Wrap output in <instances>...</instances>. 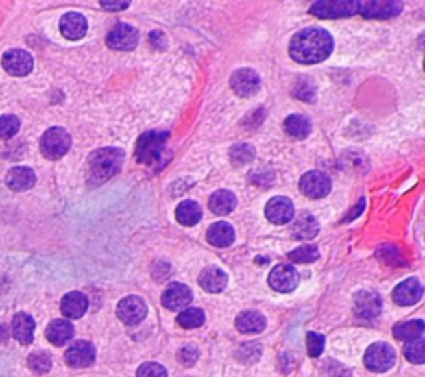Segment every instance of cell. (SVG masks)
<instances>
[{
  "label": "cell",
  "instance_id": "obj_1",
  "mask_svg": "<svg viewBox=\"0 0 425 377\" xmlns=\"http://www.w3.org/2000/svg\"><path fill=\"white\" fill-rule=\"evenodd\" d=\"M332 35L324 29H306L293 37L289 53L299 64H319L332 53Z\"/></svg>",
  "mask_w": 425,
  "mask_h": 377
},
{
  "label": "cell",
  "instance_id": "obj_2",
  "mask_svg": "<svg viewBox=\"0 0 425 377\" xmlns=\"http://www.w3.org/2000/svg\"><path fill=\"white\" fill-rule=\"evenodd\" d=\"M125 155L118 148H101L93 151L88 158V180L100 184L115 176L121 170Z\"/></svg>",
  "mask_w": 425,
  "mask_h": 377
},
{
  "label": "cell",
  "instance_id": "obj_3",
  "mask_svg": "<svg viewBox=\"0 0 425 377\" xmlns=\"http://www.w3.org/2000/svg\"><path fill=\"white\" fill-rule=\"evenodd\" d=\"M168 136H170V133L160 132V130H149V132L143 133L136 141V160L143 165H153L158 162Z\"/></svg>",
  "mask_w": 425,
  "mask_h": 377
},
{
  "label": "cell",
  "instance_id": "obj_4",
  "mask_svg": "<svg viewBox=\"0 0 425 377\" xmlns=\"http://www.w3.org/2000/svg\"><path fill=\"white\" fill-rule=\"evenodd\" d=\"M72 138L64 128H50L43 133L40 140V150L43 156L49 160H58L70 150Z\"/></svg>",
  "mask_w": 425,
  "mask_h": 377
},
{
  "label": "cell",
  "instance_id": "obj_5",
  "mask_svg": "<svg viewBox=\"0 0 425 377\" xmlns=\"http://www.w3.org/2000/svg\"><path fill=\"white\" fill-rule=\"evenodd\" d=\"M364 363L365 367L371 369L372 372H385L396 363V351L392 349V345L376 343L365 351Z\"/></svg>",
  "mask_w": 425,
  "mask_h": 377
},
{
  "label": "cell",
  "instance_id": "obj_6",
  "mask_svg": "<svg viewBox=\"0 0 425 377\" xmlns=\"http://www.w3.org/2000/svg\"><path fill=\"white\" fill-rule=\"evenodd\" d=\"M359 2L356 0H341V2H314L311 5L309 12L319 19H339V17H351L357 12Z\"/></svg>",
  "mask_w": 425,
  "mask_h": 377
},
{
  "label": "cell",
  "instance_id": "obj_7",
  "mask_svg": "<svg viewBox=\"0 0 425 377\" xmlns=\"http://www.w3.org/2000/svg\"><path fill=\"white\" fill-rule=\"evenodd\" d=\"M138 30L128 23H117L106 35V45L113 50H133L138 45Z\"/></svg>",
  "mask_w": 425,
  "mask_h": 377
},
{
  "label": "cell",
  "instance_id": "obj_8",
  "mask_svg": "<svg viewBox=\"0 0 425 377\" xmlns=\"http://www.w3.org/2000/svg\"><path fill=\"white\" fill-rule=\"evenodd\" d=\"M330 186H332L330 178L322 171L306 173V175L301 178V182H299V188H301V191L311 199H319V198L328 196L330 191Z\"/></svg>",
  "mask_w": 425,
  "mask_h": 377
},
{
  "label": "cell",
  "instance_id": "obj_9",
  "mask_svg": "<svg viewBox=\"0 0 425 377\" xmlns=\"http://www.w3.org/2000/svg\"><path fill=\"white\" fill-rule=\"evenodd\" d=\"M148 308L145 304V301L138 296H128L125 300L120 301L117 308V314L125 324L135 326L141 323V321L147 317Z\"/></svg>",
  "mask_w": 425,
  "mask_h": 377
},
{
  "label": "cell",
  "instance_id": "obj_10",
  "mask_svg": "<svg viewBox=\"0 0 425 377\" xmlns=\"http://www.w3.org/2000/svg\"><path fill=\"white\" fill-rule=\"evenodd\" d=\"M357 12L365 19H391L402 12V3L393 0H372V2H359Z\"/></svg>",
  "mask_w": 425,
  "mask_h": 377
},
{
  "label": "cell",
  "instance_id": "obj_11",
  "mask_svg": "<svg viewBox=\"0 0 425 377\" xmlns=\"http://www.w3.org/2000/svg\"><path fill=\"white\" fill-rule=\"evenodd\" d=\"M299 274L291 265H279L271 271L269 286L274 291L291 293L298 288Z\"/></svg>",
  "mask_w": 425,
  "mask_h": 377
},
{
  "label": "cell",
  "instance_id": "obj_12",
  "mask_svg": "<svg viewBox=\"0 0 425 377\" xmlns=\"http://www.w3.org/2000/svg\"><path fill=\"white\" fill-rule=\"evenodd\" d=\"M2 65L10 75L14 77H25L32 72L34 58L32 55L25 50H10L3 55Z\"/></svg>",
  "mask_w": 425,
  "mask_h": 377
},
{
  "label": "cell",
  "instance_id": "obj_13",
  "mask_svg": "<svg viewBox=\"0 0 425 377\" xmlns=\"http://www.w3.org/2000/svg\"><path fill=\"white\" fill-rule=\"evenodd\" d=\"M261 80L259 75L251 69L236 70L231 77V88L234 90L236 95L239 97H253L258 93Z\"/></svg>",
  "mask_w": 425,
  "mask_h": 377
},
{
  "label": "cell",
  "instance_id": "obj_14",
  "mask_svg": "<svg viewBox=\"0 0 425 377\" xmlns=\"http://www.w3.org/2000/svg\"><path fill=\"white\" fill-rule=\"evenodd\" d=\"M266 216L274 225H286L294 216L293 202L284 196H276L266 205Z\"/></svg>",
  "mask_w": 425,
  "mask_h": 377
},
{
  "label": "cell",
  "instance_id": "obj_15",
  "mask_svg": "<svg viewBox=\"0 0 425 377\" xmlns=\"http://www.w3.org/2000/svg\"><path fill=\"white\" fill-rule=\"evenodd\" d=\"M354 308H356L357 316L364 317V319H374L380 314L382 309V300L377 293L371 291H361L354 297Z\"/></svg>",
  "mask_w": 425,
  "mask_h": 377
},
{
  "label": "cell",
  "instance_id": "obj_16",
  "mask_svg": "<svg viewBox=\"0 0 425 377\" xmlns=\"http://www.w3.org/2000/svg\"><path fill=\"white\" fill-rule=\"evenodd\" d=\"M193 300L191 289L188 286L181 284V282H173L171 286H168L167 291L163 293V306L171 311H178V309H184L190 304Z\"/></svg>",
  "mask_w": 425,
  "mask_h": 377
},
{
  "label": "cell",
  "instance_id": "obj_17",
  "mask_svg": "<svg viewBox=\"0 0 425 377\" xmlns=\"http://www.w3.org/2000/svg\"><path fill=\"white\" fill-rule=\"evenodd\" d=\"M65 361L72 367H88L95 361V348L86 341H78L65 352Z\"/></svg>",
  "mask_w": 425,
  "mask_h": 377
},
{
  "label": "cell",
  "instance_id": "obj_18",
  "mask_svg": "<svg viewBox=\"0 0 425 377\" xmlns=\"http://www.w3.org/2000/svg\"><path fill=\"white\" fill-rule=\"evenodd\" d=\"M424 294V288L419 280L415 278H409L404 282H400L396 289H393V301L399 306H412L417 301H420Z\"/></svg>",
  "mask_w": 425,
  "mask_h": 377
},
{
  "label": "cell",
  "instance_id": "obj_19",
  "mask_svg": "<svg viewBox=\"0 0 425 377\" xmlns=\"http://www.w3.org/2000/svg\"><path fill=\"white\" fill-rule=\"evenodd\" d=\"M88 23L84 15L77 14V12H69L62 17L60 21V32L69 40H78L86 34Z\"/></svg>",
  "mask_w": 425,
  "mask_h": 377
},
{
  "label": "cell",
  "instance_id": "obj_20",
  "mask_svg": "<svg viewBox=\"0 0 425 377\" xmlns=\"http://www.w3.org/2000/svg\"><path fill=\"white\" fill-rule=\"evenodd\" d=\"M208 241L216 248H228L234 241V230L230 223L218 221L208 228Z\"/></svg>",
  "mask_w": 425,
  "mask_h": 377
},
{
  "label": "cell",
  "instance_id": "obj_21",
  "mask_svg": "<svg viewBox=\"0 0 425 377\" xmlns=\"http://www.w3.org/2000/svg\"><path fill=\"white\" fill-rule=\"evenodd\" d=\"M5 182L14 191L29 190L35 184V173L29 167H15L7 173Z\"/></svg>",
  "mask_w": 425,
  "mask_h": 377
},
{
  "label": "cell",
  "instance_id": "obj_22",
  "mask_svg": "<svg viewBox=\"0 0 425 377\" xmlns=\"http://www.w3.org/2000/svg\"><path fill=\"white\" fill-rule=\"evenodd\" d=\"M86 309H88V300H86L85 294L78 291L69 293L64 300H62V313H64L66 317H70V319L82 317L86 313Z\"/></svg>",
  "mask_w": 425,
  "mask_h": 377
},
{
  "label": "cell",
  "instance_id": "obj_23",
  "mask_svg": "<svg viewBox=\"0 0 425 377\" xmlns=\"http://www.w3.org/2000/svg\"><path fill=\"white\" fill-rule=\"evenodd\" d=\"M228 276L223 269L219 268H206L199 274V284L204 291L208 293H221L226 288Z\"/></svg>",
  "mask_w": 425,
  "mask_h": 377
},
{
  "label": "cell",
  "instance_id": "obj_24",
  "mask_svg": "<svg viewBox=\"0 0 425 377\" xmlns=\"http://www.w3.org/2000/svg\"><path fill=\"white\" fill-rule=\"evenodd\" d=\"M291 233L298 239H313L319 233V223L313 215L302 213L294 219Z\"/></svg>",
  "mask_w": 425,
  "mask_h": 377
},
{
  "label": "cell",
  "instance_id": "obj_25",
  "mask_svg": "<svg viewBox=\"0 0 425 377\" xmlns=\"http://www.w3.org/2000/svg\"><path fill=\"white\" fill-rule=\"evenodd\" d=\"M12 331H14L15 339L22 344H30L34 341V331L35 323L32 317L25 313H19L14 317V324H12Z\"/></svg>",
  "mask_w": 425,
  "mask_h": 377
},
{
  "label": "cell",
  "instance_id": "obj_26",
  "mask_svg": "<svg viewBox=\"0 0 425 377\" xmlns=\"http://www.w3.org/2000/svg\"><path fill=\"white\" fill-rule=\"evenodd\" d=\"M236 328L245 335H256L266 328V317L256 311H245L236 317Z\"/></svg>",
  "mask_w": 425,
  "mask_h": 377
},
{
  "label": "cell",
  "instance_id": "obj_27",
  "mask_svg": "<svg viewBox=\"0 0 425 377\" xmlns=\"http://www.w3.org/2000/svg\"><path fill=\"white\" fill-rule=\"evenodd\" d=\"M45 335L47 339H49L53 345H64L66 341H70L73 337V326L70 324L69 321L57 319L49 324Z\"/></svg>",
  "mask_w": 425,
  "mask_h": 377
},
{
  "label": "cell",
  "instance_id": "obj_28",
  "mask_svg": "<svg viewBox=\"0 0 425 377\" xmlns=\"http://www.w3.org/2000/svg\"><path fill=\"white\" fill-rule=\"evenodd\" d=\"M236 208V196L228 190H218L211 195L210 210L212 213L224 216L230 215Z\"/></svg>",
  "mask_w": 425,
  "mask_h": 377
},
{
  "label": "cell",
  "instance_id": "obj_29",
  "mask_svg": "<svg viewBox=\"0 0 425 377\" xmlns=\"http://www.w3.org/2000/svg\"><path fill=\"white\" fill-rule=\"evenodd\" d=\"M202 208L196 202L186 199V202L180 203V206L176 208V219L184 226H193L202 219Z\"/></svg>",
  "mask_w": 425,
  "mask_h": 377
},
{
  "label": "cell",
  "instance_id": "obj_30",
  "mask_svg": "<svg viewBox=\"0 0 425 377\" xmlns=\"http://www.w3.org/2000/svg\"><path fill=\"white\" fill-rule=\"evenodd\" d=\"M286 132L294 138H306L311 133V121L302 115H291L284 121Z\"/></svg>",
  "mask_w": 425,
  "mask_h": 377
},
{
  "label": "cell",
  "instance_id": "obj_31",
  "mask_svg": "<svg viewBox=\"0 0 425 377\" xmlns=\"http://www.w3.org/2000/svg\"><path fill=\"white\" fill-rule=\"evenodd\" d=\"M422 332H424V323L420 319L397 324L396 328H393V336L400 341L419 339V337H422Z\"/></svg>",
  "mask_w": 425,
  "mask_h": 377
},
{
  "label": "cell",
  "instance_id": "obj_32",
  "mask_svg": "<svg viewBox=\"0 0 425 377\" xmlns=\"http://www.w3.org/2000/svg\"><path fill=\"white\" fill-rule=\"evenodd\" d=\"M204 323V313L198 308L184 309L178 316V324L184 329H196Z\"/></svg>",
  "mask_w": 425,
  "mask_h": 377
},
{
  "label": "cell",
  "instance_id": "obj_33",
  "mask_svg": "<svg viewBox=\"0 0 425 377\" xmlns=\"http://www.w3.org/2000/svg\"><path fill=\"white\" fill-rule=\"evenodd\" d=\"M404 354L411 363L422 364L425 361V341L422 337L414 341H409L404 348Z\"/></svg>",
  "mask_w": 425,
  "mask_h": 377
},
{
  "label": "cell",
  "instance_id": "obj_34",
  "mask_svg": "<svg viewBox=\"0 0 425 377\" xmlns=\"http://www.w3.org/2000/svg\"><path fill=\"white\" fill-rule=\"evenodd\" d=\"M29 366L35 374H45V372H49L50 367H52V357L43 351L34 352V354H30L29 357Z\"/></svg>",
  "mask_w": 425,
  "mask_h": 377
},
{
  "label": "cell",
  "instance_id": "obj_35",
  "mask_svg": "<svg viewBox=\"0 0 425 377\" xmlns=\"http://www.w3.org/2000/svg\"><path fill=\"white\" fill-rule=\"evenodd\" d=\"M259 356H261V345L258 343L243 344L241 348L238 349V352H236V357L245 364L256 363V361L259 359Z\"/></svg>",
  "mask_w": 425,
  "mask_h": 377
},
{
  "label": "cell",
  "instance_id": "obj_36",
  "mask_svg": "<svg viewBox=\"0 0 425 377\" xmlns=\"http://www.w3.org/2000/svg\"><path fill=\"white\" fill-rule=\"evenodd\" d=\"M231 162L233 165H246L250 162H253L254 158V148L251 145H236V147L231 150Z\"/></svg>",
  "mask_w": 425,
  "mask_h": 377
},
{
  "label": "cell",
  "instance_id": "obj_37",
  "mask_svg": "<svg viewBox=\"0 0 425 377\" xmlns=\"http://www.w3.org/2000/svg\"><path fill=\"white\" fill-rule=\"evenodd\" d=\"M319 258V250L316 246H301V248L291 251L289 259L294 263H313Z\"/></svg>",
  "mask_w": 425,
  "mask_h": 377
},
{
  "label": "cell",
  "instance_id": "obj_38",
  "mask_svg": "<svg viewBox=\"0 0 425 377\" xmlns=\"http://www.w3.org/2000/svg\"><path fill=\"white\" fill-rule=\"evenodd\" d=\"M21 128V120L14 115L0 117V138H12Z\"/></svg>",
  "mask_w": 425,
  "mask_h": 377
},
{
  "label": "cell",
  "instance_id": "obj_39",
  "mask_svg": "<svg viewBox=\"0 0 425 377\" xmlns=\"http://www.w3.org/2000/svg\"><path fill=\"white\" fill-rule=\"evenodd\" d=\"M306 344H308V354L311 357L321 356L322 349H324V336L316 335V332H308Z\"/></svg>",
  "mask_w": 425,
  "mask_h": 377
},
{
  "label": "cell",
  "instance_id": "obj_40",
  "mask_svg": "<svg viewBox=\"0 0 425 377\" xmlns=\"http://www.w3.org/2000/svg\"><path fill=\"white\" fill-rule=\"evenodd\" d=\"M199 351L195 348V345H184L178 351V359L183 366H193V364L198 361Z\"/></svg>",
  "mask_w": 425,
  "mask_h": 377
},
{
  "label": "cell",
  "instance_id": "obj_41",
  "mask_svg": "<svg viewBox=\"0 0 425 377\" xmlns=\"http://www.w3.org/2000/svg\"><path fill=\"white\" fill-rule=\"evenodd\" d=\"M167 369L156 363H147L138 369L136 377H167Z\"/></svg>",
  "mask_w": 425,
  "mask_h": 377
},
{
  "label": "cell",
  "instance_id": "obj_42",
  "mask_svg": "<svg viewBox=\"0 0 425 377\" xmlns=\"http://www.w3.org/2000/svg\"><path fill=\"white\" fill-rule=\"evenodd\" d=\"M100 3L108 10H125L130 5V2H110V0H106V2L104 0Z\"/></svg>",
  "mask_w": 425,
  "mask_h": 377
}]
</instances>
